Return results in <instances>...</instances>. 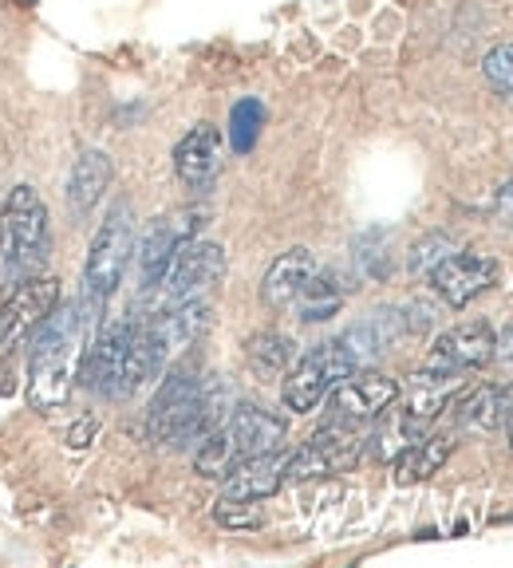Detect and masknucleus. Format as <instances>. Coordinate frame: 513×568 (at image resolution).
Listing matches in <instances>:
<instances>
[{"instance_id": "1", "label": "nucleus", "mask_w": 513, "mask_h": 568, "mask_svg": "<svg viewBox=\"0 0 513 568\" xmlns=\"http://www.w3.org/2000/svg\"><path fill=\"white\" fill-rule=\"evenodd\" d=\"M95 308L99 304L91 296L88 301L60 304L32 336V352H28V407L40 410V415H56V410L68 407L71 390L80 383L91 328H95Z\"/></svg>"}, {"instance_id": "2", "label": "nucleus", "mask_w": 513, "mask_h": 568, "mask_svg": "<svg viewBox=\"0 0 513 568\" xmlns=\"http://www.w3.org/2000/svg\"><path fill=\"white\" fill-rule=\"evenodd\" d=\"M230 410V387L225 383H202L194 372H170L154 390L147 410V435L162 446L202 443L210 430L225 423Z\"/></svg>"}, {"instance_id": "3", "label": "nucleus", "mask_w": 513, "mask_h": 568, "mask_svg": "<svg viewBox=\"0 0 513 568\" xmlns=\"http://www.w3.org/2000/svg\"><path fill=\"white\" fill-rule=\"evenodd\" d=\"M205 328H210V304L202 296L159 308L151 324L134 328L131 355H127V395L159 379L170 367V359L187 352Z\"/></svg>"}, {"instance_id": "4", "label": "nucleus", "mask_w": 513, "mask_h": 568, "mask_svg": "<svg viewBox=\"0 0 513 568\" xmlns=\"http://www.w3.org/2000/svg\"><path fill=\"white\" fill-rule=\"evenodd\" d=\"M52 257L48 205L32 186H17L0 210V284L17 288L28 276H40Z\"/></svg>"}, {"instance_id": "5", "label": "nucleus", "mask_w": 513, "mask_h": 568, "mask_svg": "<svg viewBox=\"0 0 513 568\" xmlns=\"http://www.w3.org/2000/svg\"><path fill=\"white\" fill-rule=\"evenodd\" d=\"M284 443V423L261 407H238L218 430L202 438L194 454V470L202 478H225L245 458L273 454Z\"/></svg>"}, {"instance_id": "6", "label": "nucleus", "mask_w": 513, "mask_h": 568, "mask_svg": "<svg viewBox=\"0 0 513 568\" xmlns=\"http://www.w3.org/2000/svg\"><path fill=\"white\" fill-rule=\"evenodd\" d=\"M131 253H134L131 205L119 202L115 210L103 217L95 241H91L88 268H83V293H88L95 304L111 301L115 288L123 284V273H127V265H131Z\"/></svg>"}, {"instance_id": "7", "label": "nucleus", "mask_w": 513, "mask_h": 568, "mask_svg": "<svg viewBox=\"0 0 513 568\" xmlns=\"http://www.w3.org/2000/svg\"><path fill=\"white\" fill-rule=\"evenodd\" d=\"M352 372H355V359L344 352L340 339L312 347L301 364H292L289 375H284V387H281L284 407L296 410V415H309V410H316L320 403H324V395H332V387L344 383Z\"/></svg>"}, {"instance_id": "8", "label": "nucleus", "mask_w": 513, "mask_h": 568, "mask_svg": "<svg viewBox=\"0 0 513 568\" xmlns=\"http://www.w3.org/2000/svg\"><path fill=\"white\" fill-rule=\"evenodd\" d=\"M56 308H60V281L56 276L40 273L9 288V296L0 304V355L24 347Z\"/></svg>"}, {"instance_id": "9", "label": "nucleus", "mask_w": 513, "mask_h": 568, "mask_svg": "<svg viewBox=\"0 0 513 568\" xmlns=\"http://www.w3.org/2000/svg\"><path fill=\"white\" fill-rule=\"evenodd\" d=\"M360 454H363L360 426L328 423L301 450L284 458V481H312V478H328V474H344L360 462Z\"/></svg>"}, {"instance_id": "10", "label": "nucleus", "mask_w": 513, "mask_h": 568, "mask_svg": "<svg viewBox=\"0 0 513 568\" xmlns=\"http://www.w3.org/2000/svg\"><path fill=\"white\" fill-rule=\"evenodd\" d=\"M134 324L131 316H115L107 320L99 336L88 344V355H83L80 379L88 390L95 395H107V399H119L127 395V355H131V339H134Z\"/></svg>"}, {"instance_id": "11", "label": "nucleus", "mask_w": 513, "mask_h": 568, "mask_svg": "<svg viewBox=\"0 0 513 568\" xmlns=\"http://www.w3.org/2000/svg\"><path fill=\"white\" fill-rule=\"evenodd\" d=\"M222 276H225V248L213 245V241L187 237L178 245L174 261H170L167 276H162V284L154 293H162V308H170V304L202 296L205 288H213Z\"/></svg>"}, {"instance_id": "12", "label": "nucleus", "mask_w": 513, "mask_h": 568, "mask_svg": "<svg viewBox=\"0 0 513 568\" xmlns=\"http://www.w3.org/2000/svg\"><path fill=\"white\" fill-rule=\"evenodd\" d=\"M399 399V383L383 372H360L355 367L344 383L332 387V423L344 426H363L375 423L380 415H388L391 403Z\"/></svg>"}, {"instance_id": "13", "label": "nucleus", "mask_w": 513, "mask_h": 568, "mask_svg": "<svg viewBox=\"0 0 513 568\" xmlns=\"http://www.w3.org/2000/svg\"><path fill=\"white\" fill-rule=\"evenodd\" d=\"M494 336L497 332L490 328L486 320H466V324H459V328L443 332V336L434 339L423 367L443 375L479 372V367H486L494 359Z\"/></svg>"}, {"instance_id": "14", "label": "nucleus", "mask_w": 513, "mask_h": 568, "mask_svg": "<svg viewBox=\"0 0 513 568\" xmlns=\"http://www.w3.org/2000/svg\"><path fill=\"white\" fill-rule=\"evenodd\" d=\"M497 273H502V265L486 253H451L431 268V288L451 308H466L474 296H482L497 281Z\"/></svg>"}, {"instance_id": "15", "label": "nucleus", "mask_w": 513, "mask_h": 568, "mask_svg": "<svg viewBox=\"0 0 513 568\" xmlns=\"http://www.w3.org/2000/svg\"><path fill=\"white\" fill-rule=\"evenodd\" d=\"M222 170V134L218 126L198 123L194 131H187V139L174 146V174L187 190H210L213 178Z\"/></svg>"}, {"instance_id": "16", "label": "nucleus", "mask_w": 513, "mask_h": 568, "mask_svg": "<svg viewBox=\"0 0 513 568\" xmlns=\"http://www.w3.org/2000/svg\"><path fill=\"white\" fill-rule=\"evenodd\" d=\"M408 332H411V324L403 308H375L372 316H363L360 324H352V328L340 336V344H344V352L352 355L355 367H360V364H368V359H375V355L391 352Z\"/></svg>"}, {"instance_id": "17", "label": "nucleus", "mask_w": 513, "mask_h": 568, "mask_svg": "<svg viewBox=\"0 0 513 568\" xmlns=\"http://www.w3.org/2000/svg\"><path fill=\"white\" fill-rule=\"evenodd\" d=\"M316 257H312L309 248L296 245L289 248V253H281V257L269 265L265 281H261V301L269 304L273 312H289L292 304L301 301L304 293V284L316 276Z\"/></svg>"}, {"instance_id": "18", "label": "nucleus", "mask_w": 513, "mask_h": 568, "mask_svg": "<svg viewBox=\"0 0 513 568\" xmlns=\"http://www.w3.org/2000/svg\"><path fill=\"white\" fill-rule=\"evenodd\" d=\"M190 233H194V225H178V222H170V217H159V222L147 225L139 248H134V253H139V288L142 293H154V288H159L170 261H174L178 245H182Z\"/></svg>"}, {"instance_id": "19", "label": "nucleus", "mask_w": 513, "mask_h": 568, "mask_svg": "<svg viewBox=\"0 0 513 568\" xmlns=\"http://www.w3.org/2000/svg\"><path fill=\"white\" fill-rule=\"evenodd\" d=\"M111 182H115V162L107 159L103 151H83L80 159H76V166H71L68 174V210L76 222H83L91 210H95L99 202H103V194L111 190Z\"/></svg>"}, {"instance_id": "20", "label": "nucleus", "mask_w": 513, "mask_h": 568, "mask_svg": "<svg viewBox=\"0 0 513 568\" xmlns=\"http://www.w3.org/2000/svg\"><path fill=\"white\" fill-rule=\"evenodd\" d=\"M225 497H241V501H265L284 486V454H256V458L238 462L225 474Z\"/></svg>"}, {"instance_id": "21", "label": "nucleus", "mask_w": 513, "mask_h": 568, "mask_svg": "<svg viewBox=\"0 0 513 568\" xmlns=\"http://www.w3.org/2000/svg\"><path fill=\"white\" fill-rule=\"evenodd\" d=\"M454 438L451 435H423L415 438L411 446L395 454V481L399 486H415V481H426L431 474L443 470V462L451 458Z\"/></svg>"}, {"instance_id": "22", "label": "nucleus", "mask_w": 513, "mask_h": 568, "mask_svg": "<svg viewBox=\"0 0 513 568\" xmlns=\"http://www.w3.org/2000/svg\"><path fill=\"white\" fill-rule=\"evenodd\" d=\"M513 415V383H482L459 403V423L474 430H497Z\"/></svg>"}, {"instance_id": "23", "label": "nucleus", "mask_w": 513, "mask_h": 568, "mask_svg": "<svg viewBox=\"0 0 513 568\" xmlns=\"http://www.w3.org/2000/svg\"><path fill=\"white\" fill-rule=\"evenodd\" d=\"M454 387H459V375H443V372H431V367H423L419 375H411L408 383V403H403V410L415 418H423V423H431L439 410L451 403Z\"/></svg>"}, {"instance_id": "24", "label": "nucleus", "mask_w": 513, "mask_h": 568, "mask_svg": "<svg viewBox=\"0 0 513 568\" xmlns=\"http://www.w3.org/2000/svg\"><path fill=\"white\" fill-rule=\"evenodd\" d=\"M245 359L256 379H284L292 359H296V344L281 332H256L245 344Z\"/></svg>"}, {"instance_id": "25", "label": "nucleus", "mask_w": 513, "mask_h": 568, "mask_svg": "<svg viewBox=\"0 0 513 568\" xmlns=\"http://www.w3.org/2000/svg\"><path fill=\"white\" fill-rule=\"evenodd\" d=\"M375 438H372V454L375 458H383V462H391L395 458L403 446H411L415 438H423L426 435V423L423 418H415V415H408V410H395L391 418H375Z\"/></svg>"}, {"instance_id": "26", "label": "nucleus", "mask_w": 513, "mask_h": 568, "mask_svg": "<svg viewBox=\"0 0 513 568\" xmlns=\"http://www.w3.org/2000/svg\"><path fill=\"white\" fill-rule=\"evenodd\" d=\"M340 304H344V293H340V284L332 273H320L312 276L309 284H304L301 301L292 304L296 308V316L304 320V324H320V320H332L340 312Z\"/></svg>"}, {"instance_id": "27", "label": "nucleus", "mask_w": 513, "mask_h": 568, "mask_svg": "<svg viewBox=\"0 0 513 568\" xmlns=\"http://www.w3.org/2000/svg\"><path fill=\"white\" fill-rule=\"evenodd\" d=\"M261 126H265V103L261 99H241L230 111V142L238 154H249L261 139Z\"/></svg>"}, {"instance_id": "28", "label": "nucleus", "mask_w": 513, "mask_h": 568, "mask_svg": "<svg viewBox=\"0 0 513 568\" xmlns=\"http://www.w3.org/2000/svg\"><path fill=\"white\" fill-rule=\"evenodd\" d=\"M213 521L225 525V529H238V532L265 529L261 506H256V501H241V497H222V501L213 506Z\"/></svg>"}, {"instance_id": "29", "label": "nucleus", "mask_w": 513, "mask_h": 568, "mask_svg": "<svg viewBox=\"0 0 513 568\" xmlns=\"http://www.w3.org/2000/svg\"><path fill=\"white\" fill-rule=\"evenodd\" d=\"M482 75H486V83L497 95L513 103V44L490 48L486 60H482Z\"/></svg>"}, {"instance_id": "30", "label": "nucleus", "mask_w": 513, "mask_h": 568, "mask_svg": "<svg viewBox=\"0 0 513 568\" xmlns=\"http://www.w3.org/2000/svg\"><path fill=\"white\" fill-rule=\"evenodd\" d=\"M454 253V241L446 237V233H431L426 241H419L415 248H411V273L415 276H431V268L439 265L443 257H451Z\"/></svg>"}, {"instance_id": "31", "label": "nucleus", "mask_w": 513, "mask_h": 568, "mask_svg": "<svg viewBox=\"0 0 513 568\" xmlns=\"http://www.w3.org/2000/svg\"><path fill=\"white\" fill-rule=\"evenodd\" d=\"M494 359H502V364H513V324L502 332V336H494Z\"/></svg>"}, {"instance_id": "32", "label": "nucleus", "mask_w": 513, "mask_h": 568, "mask_svg": "<svg viewBox=\"0 0 513 568\" xmlns=\"http://www.w3.org/2000/svg\"><path fill=\"white\" fill-rule=\"evenodd\" d=\"M497 217H502L505 225H513V182L497 190Z\"/></svg>"}, {"instance_id": "33", "label": "nucleus", "mask_w": 513, "mask_h": 568, "mask_svg": "<svg viewBox=\"0 0 513 568\" xmlns=\"http://www.w3.org/2000/svg\"><path fill=\"white\" fill-rule=\"evenodd\" d=\"M91 435H95V418H88V423H83V426H76V430H71L68 443L76 446V450H80V446H88V438H91Z\"/></svg>"}, {"instance_id": "34", "label": "nucleus", "mask_w": 513, "mask_h": 568, "mask_svg": "<svg viewBox=\"0 0 513 568\" xmlns=\"http://www.w3.org/2000/svg\"><path fill=\"white\" fill-rule=\"evenodd\" d=\"M12 375H9V367H4V355H0V395H9V390H12Z\"/></svg>"}, {"instance_id": "35", "label": "nucleus", "mask_w": 513, "mask_h": 568, "mask_svg": "<svg viewBox=\"0 0 513 568\" xmlns=\"http://www.w3.org/2000/svg\"><path fill=\"white\" fill-rule=\"evenodd\" d=\"M505 430H510V446H513V415L505 418Z\"/></svg>"}]
</instances>
